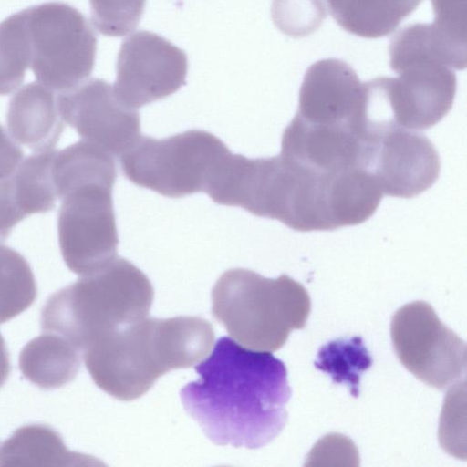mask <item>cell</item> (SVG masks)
<instances>
[{"instance_id": "cell-18", "label": "cell", "mask_w": 467, "mask_h": 467, "mask_svg": "<svg viewBox=\"0 0 467 467\" xmlns=\"http://www.w3.org/2000/svg\"><path fill=\"white\" fill-rule=\"evenodd\" d=\"M81 351L65 337L45 332L21 350L19 368L23 376L41 389L60 388L78 375Z\"/></svg>"}, {"instance_id": "cell-1", "label": "cell", "mask_w": 467, "mask_h": 467, "mask_svg": "<svg viewBox=\"0 0 467 467\" xmlns=\"http://www.w3.org/2000/svg\"><path fill=\"white\" fill-rule=\"evenodd\" d=\"M194 368L199 379L186 384L180 397L214 444L258 449L282 431L291 389L285 364L271 352L222 337Z\"/></svg>"}, {"instance_id": "cell-25", "label": "cell", "mask_w": 467, "mask_h": 467, "mask_svg": "<svg viewBox=\"0 0 467 467\" xmlns=\"http://www.w3.org/2000/svg\"><path fill=\"white\" fill-rule=\"evenodd\" d=\"M146 0H89L90 18L97 30L108 36H123L134 30Z\"/></svg>"}, {"instance_id": "cell-2", "label": "cell", "mask_w": 467, "mask_h": 467, "mask_svg": "<svg viewBox=\"0 0 467 467\" xmlns=\"http://www.w3.org/2000/svg\"><path fill=\"white\" fill-rule=\"evenodd\" d=\"M213 340V326L199 317H144L99 338L82 354L95 384L129 401L170 370L198 364Z\"/></svg>"}, {"instance_id": "cell-14", "label": "cell", "mask_w": 467, "mask_h": 467, "mask_svg": "<svg viewBox=\"0 0 467 467\" xmlns=\"http://www.w3.org/2000/svg\"><path fill=\"white\" fill-rule=\"evenodd\" d=\"M364 86L346 62L327 58L306 70L296 115L322 124L350 125L363 134Z\"/></svg>"}, {"instance_id": "cell-15", "label": "cell", "mask_w": 467, "mask_h": 467, "mask_svg": "<svg viewBox=\"0 0 467 467\" xmlns=\"http://www.w3.org/2000/svg\"><path fill=\"white\" fill-rule=\"evenodd\" d=\"M360 130L349 125L322 124L295 115L285 129L281 155L319 174H337L359 167Z\"/></svg>"}, {"instance_id": "cell-10", "label": "cell", "mask_w": 467, "mask_h": 467, "mask_svg": "<svg viewBox=\"0 0 467 467\" xmlns=\"http://www.w3.org/2000/svg\"><path fill=\"white\" fill-rule=\"evenodd\" d=\"M367 134L360 168L374 178L383 194L412 198L438 179L440 157L424 134L395 123L376 127Z\"/></svg>"}, {"instance_id": "cell-13", "label": "cell", "mask_w": 467, "mask_h": 467, "mask_svg": "<svg viewBox=\"0 0 467 467\" xmlns=\"http://www.w3.org/2000/svg\"><path fill=\"white\" fill-rule=\"evenodd\" d=\"M398 78H379L397 125L421 130L437 124L452 107L457 80L452 68L434 62L407 65Z\"/></svg>"}, {"instance_id": "cell-16", "label": "cell", "mask_w": 467, "mask_h": 467, "mask_svg": "<svg viewBox=\"0 0 467 467\" xmlns=\"http://www.w3.org/2000/svg\"><path fill=\"white\" fill-rule=\"evenodd\" d=\"M6 122L12 138L34 151L54 149L64 130L57 96L39 82L28 83L13 95Z\"/></svg>"}, {"instance_id": "cell-7", "label": "cell", "mask_w": 467, "mask_h": 467, "mask_svg": "<svg viewBox=\"0 0 467 467\" xmlns=\"http://www.w3.org/2000/svg\"><path fill=\"white\" fill-rule=\"evenodd\" d=\"M30 47V67L37 81L54 90L68 91L91 74L97 36L87 18L62 2L23 10Z\"/></svg>"}, {"instance_id": "cell-5", "label": "cell", "mask_w": 467, "mask_h": 467, "mask_svg": "<svg viewBox=\"0 0 467 467\" xmlns=\"http://www.w3.org/2000/svg\"><path fill=\"white\" fill-rule=\"evenodd\" d=\"M300 232L317 229L321 209L318 178L283 155L249 159L231 154L208 194Z\"/></svg>"}, {"instance_id": "cell-23", "label": "cell", "mask_w": 467, "mask_h": 467, "mask_svg": "<svg viewBox=\"0 0 467 467\" xmlns=\"http://www.w3.org/2000/svg\"><path fill=\"white\" fill-rule=\"evenodd\" d=\"M30 67V47L23 10L0 23V95L16 89Z\"/></svg>"}, {"instance_id": "cell-22", "label": "cell", "mask_w": 467, "mask_h": 467, "mask_svg": "<svg viewBox=\"0 0 467 467\" xmlns=\"http://www.w3.org/2000/svg\"><path fill=\"white\" fill-rule=\"evenodd\" d=\"M36 284L26 259L0 244V324L26 310L36 297Z\"/></svg>"}, {"instance_id": "cell-24", "label": "cell", "mask_w": 467, "mask_h": 467, "mask_svg": "<svg viewBox=\"0 0 467 467\" xmlns=\"http://www.w3.org/2000/svg\"><path fill=\"white\" fill-rule=\"evenodd\" d=\"M271 16L284 34L302 37L317 31L327 17L324 0H273Z\"/></svg>"}, {"instance_id": "cell-12", "label": "cell", "mask_w": 467, "mask_h": 467, "mask_svg": "<svg viewBox=\"0 0 467 467\" xmlns=\"http://www.w3.org/2000/svg\"><path fill=\"white\" fill-rule=\"evenodd\" d=\"M63 119L85 141L112 156L119 157L140 138L138 109L124 104L113 86L101 78H90L57 95Z\"/></svg>"}, {"instance_id": "cell-20", "label": "cell", "mask_w": 467, "mask_h": 467, "mask_svg": "<svg viewBox=\"0 0 467 467\" xmlns=\"http://www.w3.org/2000/svg\"><path fill=\"white\" fill-rule=\"evenodd\" d=\"M55 150L36 151L23 159L13 180L20 206L26 216L53 210L58 200L52 172Z\"/></svg>"}, {"instance_id": "cell-19", "label": "cell", "mask_w": 467, "mask_h": 467, "mask_svg": "<svg viewBox=\"0 0 467 467\" xmlns=\"http://www.w3.org/2000/svg\"><path fill=\"white\" fill-rule=\"evenodd\" d=\"M336 22L365 38L390 35L422 0H327Z\"/></svg>"}, {"instance_id": "cell-28", "label": "cell", "mask_w": 467, "mask_h": 467, "mask_svg": "<svg viewBox=\"0 0 467 467\" xmlns=\"http://www.w3.org/2000/svg\"><path fill=\"white\" fill-rule=\"evenodd\" d=\"M11 370L5 342L0 334V388L5 383Z\"/></svg>"}, {"instance_id": "cell-9", "label": "cell", "mask_w": 467, "mask_h": 467, "mask_svg": "<svg viewBox=\"0 0 467 467\" xmlns=\"http://www.w3.org/2000/svg\"><path fill=\"white\" fill-rule=\"evenodd\" d=\"M113 186L86 183L62 199L57 215L59 248L67 268L80 276L99 270L117 256Z\"/></svg>"}, {"instance_id": "cell-11", "label": "cell", "mask_w": 467, "mask_h": 467, "mask_svg": "<svg viewBox=\"0 0 467 467\" xmlns=\"http://www.w3.org/2000/svg\"><path fill=\"white\" fill-rule=\"evenodd\" d=\"M187 71L183 50L153 32L137 31L121 44L113 88L124 104L139 109L178 91Z\"/></svg>"}, {"instance_id": "cell-21", "label": "cell", "mask_w": 467, "mask_h": 467, "mask_svg": "<svg viewBox=\"0 0 467 467\" xmlns=\"http://www.w3.org/2000/svg\"><path fill=\"white\" fill-rule=\"evenodd\" d=\"M373 360L361 337L355 336L328 342L317 352L315 367L329 374L333 382L346 385L354 397L359 395L362 374Z\"/></svg>"}, {"instance_id": "cell-4", "label": "cell", "mask_w": 467, "mask_h": 467, "mask_svg": "<svg viewBox=\"0 0 467 467\" xmlns=\"http://www.w3.org/2000/svg\"><path fill=\"white\" fill-rule=\"evenodd\" d=\"M213 317L242 346L274 352L311 311L307 290L287 275L266 278L249 269L225 271L212 294Z\"/></svg>"}, {"instance_id": "cell-6", "label": "cell", "mask_w": 467, "mask_h": 467, "mask_svg": "<svg viewBox=\"0 0 467 467\" xmlns=\"http://www.w3.org/2000/svg\"><path fill=\"white\" fill-rule=\"evenodd\" d=\"M230 152L213 133L190 130L164 139L140 135L119 161L132 183L181 198L205 192Z\"/></svg>"}, {"instance_id": "cell-17", "label": "cell", "mask_w": 467, "mask_h": 467, "mask_svg": "<svg viewBox=\"0 0 467 467\" xmlns=\"http://www.w3.org/2000/svg\"><path fill=\"white\" fill-rule=\"evenodd\" d=\"M82 464H98V462L67 450L61 435L46 424H28L16 429L0 449V466Z\"/></svg>"}, {"instance_id": "cell-8", "label": "cell", "mask_w": 467, "mask_h": 467, "mask_svg": "<svg viewBox=\"0 0 467 467\" xmlns=\"http://www.w3.org/2000/svg\"><path fill=\"white\" fill-rule=\"evenodd\" d=\"M390 337L400 363L425 384L442 390L465 375V341L427 302L400 307L391 317Z\"/></svg>"}, {"instance_id": "cell-3", "label": "cell", "mask_w": 467, "mask_h": 467, "mask_svg": "<svg viewBox=\"0 0 467 467\" xmlns=\"http://www.w3.org/2000/svg\"><path fill=\"white\" fill-rule=\"evenodd\" d=\"M153 298L148 276L116 256L51 295L41 311V328L65 337L82 353L99 338L146 317Z\"/></svg>"}, {"instance_id": "cell-27", "label": "cell", "mask_w": 467, "mask_h": 467, "mask_svg": "<svg viewBox=\"0 0 467 467\" xmlns=\"http://www.w3.org/2000/svg\"><path fill=\"white\" fill-rule=\"evenodd\" d=\"M23 150L0 124V180L11 176L23 160Z\"/></svg>"}, {"instance_id": "cell-26", "label": "cell", "mask_w": 467, "mask_h": 467, "mask_svg": "<svg viewBox=\"0 0 467 467\" xmlns=\"http://www.w3.org/2000/svg\"><path fill=\"white\" fill-rule=\"evenodd\" d=\"M26 217L16 195L13 174L0 180V244L8 238L13 228Z\"/></svg>"}]
</instances>
